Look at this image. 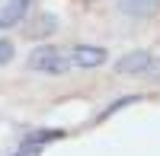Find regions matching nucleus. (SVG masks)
I'll return each mask as SVG.
<instances>
[{
  "mask_svg": "<svg viewBox=\"0 0 160 156\" xmlns=\"http://www.w3.org/2000/svg\"><path fill=\"white\" fill-rule=\"evenodd\" d=\"M68 61L74 67H102V64L109 61V51L99 48V45H77Z\"/></svg>",
  "mask_w": 160,
  "mask_h": 156,
  "instance_id": "3",
  "label": "nucleus"
},
{
  "mask_svg": "<svg viewBox=\"0 0 160 156\" xmlns=\"http://www.w3.org/2000/svg\"><path fill=\"white\" fill-rule=\"evenodd\" d=\"M26 67L29 70H35V73H64L71 67V61H68V54H64L61 48H55V45H38V48H32L29 51V61H26Z\"/></svg>",
  "mask_w": 160,
  "mask_h": 156,
  "instance_id": "1",
  "label": "nucleus"
},
{
  "mask_svg": "<svg viewBox=\"0 0 160 156\" xmlns=\"http://www.w3.org/2000/svg\"><path fill=\"white\" fill-rule=\"evenodd\" d=\"M118 10L131 19H148L157 13V0H118Z\"/></svg>",
  "mask_w": 160,
  "mask_h": 156,
  "instance_id": "5",
  "label": "nucleus"
},
{
  "mask_svg": "<svg viewBox=\"0 0 160 156\" xmlns=\"http://www.w3.org/2000/svg\"><path fill=\"white\" fill-rule=\"evenodd\" d=\"M13 51H16V48H13L10 38H0V64H10L13 61Z\"/></svg>",
  "mask_w": 160,
  "mask_h": 156,
  "instance_id": "9",
  "label": "nucleus"
},
{
  "mask_svg": "<svg viewBox=\"0 0 160 156\" xmlns=\"http://www.w3.org/2000/svg\"><path fill=\"white\" fill-rule=\"evenodd\" d=\"M10 156H38V150H19V153H10Z\"/></svg>",
  "mask_w": 160,
  "mask_h": 156,
  "instance_id": "10",
  "label": "nucleus"
},
{
  "mask_svg": "<svg viewBox=\"0 0 160 156\" xmlns=\"http://www.w3.org/2000/svg\"><path fill=\"white\" fill-rule=\"evenodd\" d=\"M131 102H141V96H122V99L115 102V105H109L106 112H99V118H109L112 112H118V108H125V105H131Z\"/></svg>",
  "mask_w": 160,
  "mask_h": 156,
  "instance_id": "8",
  "label": "nucleus"
},
{
  "mask_svg": "<svg viewBox=\"0 0 160 156\" xmlns=\"http://www.w3.org/2000/svg\"><path fill=\"white\" fill-rule=\"evenodd\" d=\"M64 131H55V127H45V131H29L22 137V147L26 150H38L42 144H48V140H61Z\"/></svg>",
  "mask_w": 160,
  "mask_h": 156,
  "instance_id": "7",
  "label": "nucleus"
},
{
  "mask_svg": "<svg viewBox=\"0 0 160 156\" xmlns=\"http://www.w3.org/2000/svg\"><path fill=\"white\" fill-rule=\"evenodd\" d=\"M29 7H32V0H7V3L0 7V32L19 25L26 19V13H29Z\"/></svg>",
  "mask_w": 160,
  "mask_h": 156,
  "instance_id": "4",
  "label": "nucleus"
},
{
  "mask_svg": "<svg viewBox=\"0 0 160 156\" xmlns=\"http://www.w3.org/2000/svg\"><path fill=\"white\" fill-rule=\"evenodd\" d=\"M55 29H58V16H55V13H38L35 22L26 25V35H29V38H45V35H51Z\"/></svg>",
  "mask_w": 160,
  "mask_h": 156,
  "instance_id": "6",
  "label": "nucleus"
},
{
  "mask_svg": "<svg viewBox=\"0 0 160 156\" xmlns=\"http://www.w3.org/2000/svg\"><path fill=\"white\" fill-rule=\"evenodd\" d=\"M115 70L122 76H141V73H160V61H154L151 51H131L115 61Z\"/></svg>",
  "mask_w": 160,
  "mask_h": 156,
  "instance_id": "2",
  "label": "nucleus"
}]
</instances>
